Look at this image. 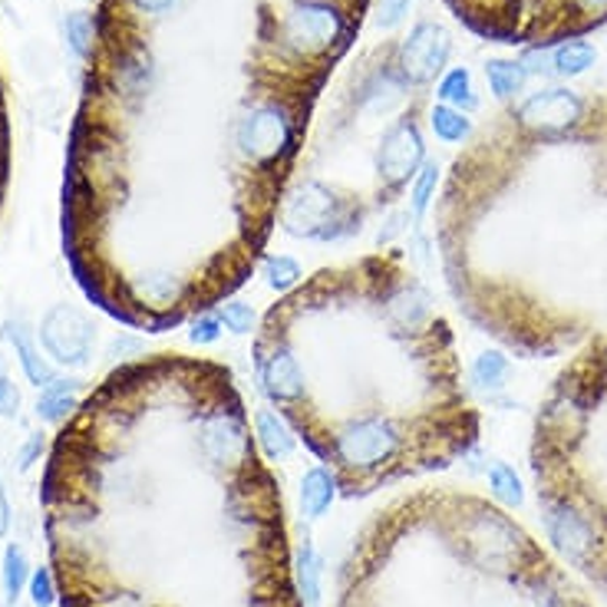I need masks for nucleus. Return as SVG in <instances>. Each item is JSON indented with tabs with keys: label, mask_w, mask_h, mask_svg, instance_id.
<instances>
[{
	"label": "nucleus",
	"mask_w": 607,
	"mask_h": 607,
	"mask_svg": "<svg viewBox=\"0 0 607 607\" xmlns=\"http://www.w3.org/2000/svg\"><path fill=\"white\" fill-rule=\"evenodd\" d=\"M403 449H407L403 430L383 417L347 420L324 446L331 462H337L347 496L366 492V486H376L390 466L403 462Z\"/></svg>",
	"instance_id": "nucleus-1"
},
{
	"label": "nucleus",
	"mask_w": 607,
	"mask_h": 607,
	"mask_svg": "<svg viewBox=\"0 0 607 607\" xmlns=\"http://www.w3.org/2000/svg\"><path fill=\"white\" fill-rule=\"evenodd\" d=\"M235 143L245 153L248 163L271 173L277 169L297 143V112L281 99H261L255 102L235 129Z\"/></svg>",
	"instance_id": "nucleus-2"
},
{
	"label": "nucleus",
	"mask_w": 607,
	"mask_h": 607,
	"mask_svg": "<svg viewBox=\"0 0 607 607\" xmlns=\"http://www.w3.org/2000/svg\"><path fill=\"white\" fill-rule=\"evenodd\" d=\"M347 37V20L331 0H297L281 20V43L297 57H327Z\"/></svg>",
	"instance_id": "nucleus-3"
},
{
	"label": "nucleus",
	"mask_w": 607,
	"mask_h": 607,
	"mask_svg": "<svg viewBox=\"0 0 607 607\" xmlns=\"http://www.w3.org/2000/svg\"><path fill=\"white\" fill-rule=\"evenodd\" d=\"M40 341L47 353L63 366H84L92 353L96 327L87 314L74 304H57L40 321Z\"/></svg>",
	"instance_id": "nucleus-4"
},
{
	"label": "nucleus",
	"mask_w": 607,
	"mask_h": 607,
	"mask_svg": "<svg viewBox=\"0 0 607 607\" xmlns=\"http://www.w3.org/2000/svg\"><path fill=\"white\" fill-rule=\"evenodd\" d=\"M198 449L212 466H245L252 459V439L238 403L212 410L198 427Z\"/></svg>",
	"instance_id": "nucleus-5"
},
{
	"label": "nucleus",
	"mask_w": 607,
	"mask_h": 607,
	"mask_svg": "<svg viewBox=\"0 0 607 607\" xmlns=\"http://www.w3.org/2000/svg\"><path fill=\"white\" fill-rule=\"evenodd\" d=\"M423 163H427V146H423V136L413 119H400L396 126H390L383 133V143L376 153V173L386 182L390 192L403 188L420 173Z\"/></svg>",
	"instance_id": "nucleus-6"
},
{
	"label": "nucleus",
	"mask_w": 607,
	"mask_h": 607,
	"mask_svg": "<svg viewBox=\"0 0 607 607\" xmlns=\"http://www.w3.org/2000/svg\"><path fill=\"white\" fill-rule=\"evenodd\" d=\"M581 116L585 102L578 99V92L561 87L538 89L519 106V123L538 136H565L581 123Z\"/></svg>",
	"instance_id": "nucleus-7"
},
{
	"label": "nucleus",
	"mask_w": 607,
	"mask_h": 607,
	"mask_svg": "<svg viewBox=\"0 0 607 607\" xmlns=\"http://www.w3.org/2000/svg\"><path fill=\"white\" fill-rule=\"evenodd\" d=\"M449 33L433 23L423 20L410 30V37L400 47V74L407 84H433L435 77L442 74L446 60H449Z\"/></svg>",
	"instance_id": "nucleus-8"
},
{
	"label": "nucleus",
	"mask_w": 607,
	"mask_h": 607,
	"mask_svg": "<svg viewBox=\"0 0 607 607\" xmlns=\"http://www.w3.org/2000/svg\"><path fill=\"white\" fill-rule=\"evenodd\" d=\"M545 528L551 535V541L575 561V565H588V558L598 548V535H595V521L588 519L575 502L568 499H551L545 496Z\"/></svg>",
	"instance_id": "nucleus-9"
},
{
	"label": "nucleus",
	"mask_w": 607,
	"mask_h": 607,
	"mask_svg": "<svg viewBox=\"0 0 607 607\" xmlns=\"http://www.w3.org/2000/svg\"><path fill=\"white\" fill-rule=\"evenodd\" d=\"M255 363H258L261 390L274 403H284V407L301 403V396H304V370H301L294 350L287 347V344H281V341H274L271 350H267V344L258 341Z\"/></svg>",
	"instance_id": "nucleus-10"
},
{
	"label": "nucleus",
	"mask_w": 607,
	"mask_h": 607,
	"mask_svg": "<svg viewBox=\"0 0 607 607\" xmlns=\"http://www.w3.org/2000/svg\"><path fill=\"white\" fill-rule=\"evenodd\" d=\"M3 334H7V341L13 344V353L20 356V366H23V373H27V380H30L33 386H47V383L57 380V376H53V366L40 356V350L33 344L30 327H27L20 317H17V321H7Z\"/></svg>",
	"instance_id": "nucleus-11"
},
{
	"label": "nucleus",
	"mask_w": 607,
	"mask_h": 607,
	"mask_svg": "<svg viewBox=\"0 0 607 607\" xmlns=\"http://www.w3.org/2000/svg\"><path fill=\"white\" fill-rule=\"evenodd\" d=\"M337 499V476L324 466H314L301 479V512L304 519L317 521Z\"/></svg>",
	"instance_id": "nucleus-12"
},
{
	"label": "nucleus",
	"mask_w": 607,
	"mask_h": 607,
	"mask_svg": "<svg viewBox=\"0 0 607 607\" xmlns=\"http://www.w3.org/2000/svg\"><path fill=\"white\" fill-rule=\"evenodd\" d=\"M77 393L80 380H53L40 390L37 396V417L43 423H63L77 410Z\"/></svg>",
	"instance_id": "nucleus-13"
},
{
	"label": "nucleus",
	"mask_w": 607,
	"mask_h": 607,
	"mask_svg": "<svg viewBox=\"0 0 607 607\" xmlns=\"http://www.w3.org/2000/svg\"><path fill=\"white\" fill-rule=\"evenodd\" d=\"M255 435H258V446L271 462H281L294 452V433L287 430V423L274 410L255 413Z\"/></svg>",
	"instance_id": "nucleus-14"
},
{
	"label": "nucleus",
	"mask_w": 607,
	"mask_h": 607,
	"mask_svg": "<svg viewBox=\"0 0 607 607\" xmlns=\"http://www.w3.org/2000/svg\"><path fill=\"white\" fill-rule=\"evenodd\" d=\"M598 63V50L585 40H568L551 50V74L558 77H581Z\"/></svg>",
	"instance_id": "nucleus-15"
},
{
	"label": "nucleus",
	"mask_w": 607,
	"mask_h": 607,
	"mask_svg": "<svg viewBox=\"0 0 607 607\" xmlns=\"http://www.w3.org/2000/svg\"><path fill=\"white\" fill-rule=\"evenodd\" d=\"M486 80H489V89L499 99H516L525 89L528 70H525L521 60H489L486 63Z\"/></svg>",
	"instance_id": "nucleus-16"
},
{
	"label": "nucleus",
	"mask_w": 607,
	"mask_h": 607,
	"mask_svg": "<svg viewBox=\"0 0 607 607\" xmlns=\"http://www.w3.org/2000/svg\"><path fill=\"white\" fill-rule=\"evenodd\" d=\"M439 99H442L446 106L459 109V112L476 109V106H479V96H476V89H472V74H469L466 67H452V70L442 77V84H439Z\"/></svg>",
	"instance_id": "nucleus-17"
},
{
	"label": "nucleus",
	"mask_w": 607,
	"mask_h": 607,
	"mask_svg": "<svg viewBox=\"0 0 607 607\" xmlns=\"http://www.w3.org/2000/svg\"><path fill=\"white\" fill-rule=\"evenodd\" d=\"M512 376V363L499 350H486L472 360V383L482 390H502Z\"/></svg>",
	"instance_id": "nucleus-18"
},
{
	"label": "nucleus",
	"mask_w": 607,
	"mask_h": 607,
	"mask_svg": "<svg viewBox=\"0 0 607 607\" xmlns=\"http://www.w3.org/2000/svg\"><path fill=\"white\" fill-rule=\"evenodd\" d=\"M63 37H67V47L80 57L89 60L92 50H96V17L89 10H74L67 13L63 20Z\"/></svg>",
	"instance_id": "nucleus-19"
},
{
	"label": "nucleus",
	"mask_w": 607,
	"mask_h": 607,
	"mask_svg": "<svg viewBox=\"0 0 607 607\" xmlns=\"http://www.w3.org/2000/svg\"><path fill=\"white\" fill-rule=\"evenodd\" d=\"M321 555L314 545H304L297 551V581H301V601L304 607H321Z\"/></svg>",
	"instance_id": "nucleus-20"
},
{
	"label": "nucleus",
	"mask_w": 607,
	"mask_h": 607,
	"mask_svg": "<svg viewBox=\"0 0 607 607\" xmlns=\"http://www.w3.org/2000/svg\"><path fill=\"white\" fill-rule=\"evenodd\" d=\"M430 126H433V133L442 143H462L472 133L469 116L459 112V109H452V106H446V102H439V106L430 109Z\"/></svg>",
	"instance_id": "nucleus-21"
},
{
	"label": "nucleus",
	"mask_w": 607,
	"mask_h": 607,
	"mask_svg": "<svg viewBox=\"0 0 607 607\" xmlns=\"http://www.w3.org/2000/svg\"><path fill=\"white\" fill-rule=\"evenodd\" d=\"M489 489H492V496H496L502 506H509V509H519L521 502H525L521 479L516 476V469H512L509 462H496V466L489 469Z\"/></svg>",
	"instance_id": "nucleus-22"
},
{
	"label": "nucleus",
	"mask_w": 607,
	"mask_h": 607,
	"mask_svg": "<svg viewBox=\"0 0 607 607\" xmlns=\"http://www.w3.org/2000/svg\"><path fill=\"white\" fill-rule=\"evenodd\" d=\"M0 581H3V595H7V605H13L27 585V555L17 548V545H7L3 551V571H0Z\"/></svg>",
	"instance_id": "nucleus-23"
},
{
	"label": "nucleus",
	"mask_w": 607,
	"mask_h": 607,
	"mask_svg": "<svg viewBox=\"0 0 607 607\" xmlns=\"http://www.w3.org/2000/svg\"><path fill=\"white\" fill-rule=\"evenodd\" d=\"M435 185H439V163L430 159V163H423V166H420L417 182H413V188H410V212H413V218H417V222L430 212Z\"/></svg>",
	"instance_id": "nucleus-24"
},
{
	"label": "nucleus",
	"mask_w": 607,
	"mask_h": 607,
	"mask_svg": "<svg viewBox=\"0 0 607 607\" xmlns=\"http://www.w3.org/2000/svg\"><path fill=\"white\" fill-rule=\"evenodd\" d=\"M264 277H267V287H271V291L284 294V291H291L304 274H301V264L294 258H287V255H271V258L264 261Z\"/></svg>",
	"instance_id": "nucleus-25"
},
{
	"label": "nucleus",
	"mask_w": 607,
	"mask_h": 607,
	"mask_svg": "<svg viewBox=\"0 0 607 607\" xmlns=\"http://www.w3.org/2000/svg\"><path fill=\"white\" fill-rule=\"evenodd\" d=\"M218 317H222V324L232 331V334H252L255 331V307L252 304H245V301H225L222 307H218Z\"/></svg>",
	"instance_id": "nucleus-26"
},
{
	"label": "nucleus",
	"mask_w": 607,
	"mask_h": 607,
	"mask_svg": "<svg viewBox=\"0 0 607 607\" xmlns=\"http://www.w3.org/2000/svg\"><path fill=\"white\" fill-rule=\"evenodd\" d=\"M218 337H222V317L218 314H198L192 321V331H188V341L192 344L212 347V344H218Z\"/></svg>",
	"instance_id": "nucleus-27"
},
{
	"label": "nucleus",
	"mask_w": 607,
	"mask_h": 607,
	"mask_svg": "<svg viewBox=\"0 0 607 607\" xmlns=\"http://www.w3.org/2000/svg\"><path fill=\"white\" fill-rule=\"evenodd\" d=\"M413 3H417V0H380V3H376V27H380V30L400 27V23L407 20V13H410Z\"/></svg>",
	"instance_id": "nucleus-28"
},
{
	"label": "nucleus",
	"mask_w": 607,
	"mask_h": 607,
	"mask_svg": "<svg viewBox=\"0 0 607 607\" xmlns=\"http://www.w3.org/2000/svg\"><path fill=\"white\" fill-rule=\"evenodd\" d=\"M30 601L37 607H50L57 601V588H53L50 568H37V571L30 575Z\"/></svg>",
	"instance_id": "nucleus-29"
},
{
	"label": "nucleus",
	"mask_w": 607,
	"mask_h": 607,
	"mask_svg": "<svg viewBox=\"0 0 607 607\" xmlns=\"http://www.w3.org/2000/svg\"><path fill=\"white\" fill-rule=\"evenodd\" d=\"M20 413V390L10 376H0V420H17Z\"/></svg>",
	"instance_id": "nucleus-30"
},
{
	"label": "nucleus",
	"mask_w": 607,
	"mask_h": 607,
	"mask_svg": "<svg viewBox=\"0 0 607 607\" xmlns=\"http://www.w3.org/2000/svg\"><path fill=\"white\" fill-rule=\"evenodd\" d=\"M40 452H43V433H30L27 442L20 446V452H17V466L20 469H30L40 459Z\"/></svg>",
	"instance_id": "nucleus-31"
},
{
	"label": "nucleus",
	"mask_w": 607,
	"mask_h": 607,
	"mask_svg": "<svg viewBox=\"0 0 607 607\" xmlns=\"http://www.w3.org/2000/svg\"><path fill=\"white\" fill-rule=\"evenodd\" d=\"M139 13H149V17H159V13H169L178 0H129Z\"/></svg>",
	"instance_id": "nucleus-32"
},
{
	"label": "nucleus",
	"mask_w": 607,
	"mask_h": 607,
	"mask_svg": "<svg viewBox=\"0 0 607 607\" xmlns=\"http://www.w3.org/2000/svg\"><path fill=\"white\" fill-rule=\"evenodd\" d=\"M403 222H407V215H403V212H393V215L386 218V232H380V242H390L393 235H400V232H403Z\"/></svg>",
	"instance_id": "nucleus-33"
},
{
	"label": "nucleus",
	"mask_w": 607,
	"mask_h": 607,
	"mask_svg": "<svg viewBox=\"0 0 607 607\" xmlns=\"http://www.w3.org/2000/svg\"><path fill=\"white\" fill-rule=\"evenodd\" d=\"M10 528V506H7V496H3V482H0V538L7 535Z\"/></svg>",
	"instance_id": "nucleus-34"
},
{
	"label": "nucleus",
	"mask_w": 607,
	"mask_h": 607,
	"mask_svg": "<svg viewBox=\"0 0 607 607\" xmlns=\"http://www.w3.org/2000/svg\"><path fill=\"white\" fill-rule=\"evenodd\" d=\"M575 3H578L585 13H598V17L607 13V0H575Z\"/></svg>",
	"instance_id": "nucleus-35"
}]
</instances>
